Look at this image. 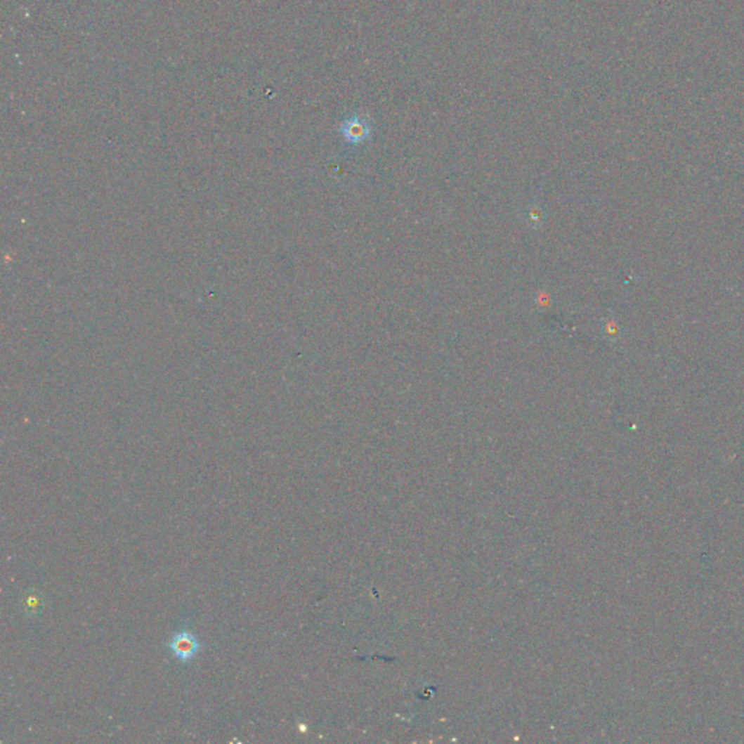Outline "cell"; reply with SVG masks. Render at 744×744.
Returning <instances> with one entry per match:
<instances>
[{
	"mask_svg": "<svg viewBox=\"0 0 744 744\" xmlns=\"http://www.w3.org/2000/svg\"><path fill=\"white\" fill-rule=\"evenodd\" d=\"M169 648L178 660L189 662L200 653L201 643L192 632L181 631L170 640Z\"/></svg>",
	"mask_w": 744,
	"mask_h": 744,
	"instance_id": "1",
	"label": "cell"
},
{
	"mask_svg": "<svg viewBox=\"0 0 744 744\" xmlns=\"http://www.w3.org/2000/svg\"><path fill=\"white\" fill-rule=\"evenodd\" d=\"M342 134L346 138V141L352 144L363 143L370 136V126L365 119H360L359 117L349 118L342 125Z\"/></svg>",
	"mask_w": 744,
	"mask_h": 744,
	"instance_id": "2",
	"label": "cell"
}]
</instances>
